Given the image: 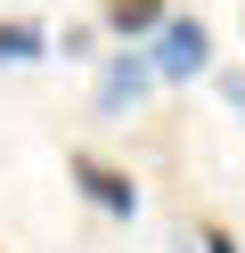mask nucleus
Wrapping results in <instances>:
<instances>
[{"label":"nucleus","mask_w":245,"mask_h":253,"mask_svg":"<svg viewBox=\"0 0 245 253\" xmlns=\"http://www.w3.org/2000/svg\"><path fill=\"white\" fill-rule=\"evenodd\" d=\"M65 171H74V188H82V196L98 204V212H114V220H131V212H139V180H131L123 164H98V155H74Z\"/></svg>","instance_id":"nucleus-2"},{"label":"nucleus","mask_w":245,"mask_h":253,"mask_svg":"<svg viewBox=\"0 0 245 253\" xmlns=\"http://www.w3.org/2000/svg\"><path fill=\"white\" fill-rule=\"evenodd\" d=\"M49 57V25L41 17H0V66H33Z\"/></svg>","instance_id":"nucleus-4"},{"label":"nucleus","mask_w":245,"mask_h":253,"mask_svg":"<svg viewBox=\"0 0 245 253\" xmlns=\"http://www.w3.org/2000/svg\"><path fill=\"white\" fill-rule=\"evenodd\" d=\"M196 253H245V245H237L229 229H196Z\"/></svg>","instance_id":"nucleus-6"},{"label":"nucleus","mask_w":245,"mask_h":253,"mask_svg":"<svg viewBox=\"0 0 245 253\" xmlns=\"http://www.w3.org/2000/svg\"><path fill=\"white\" fill-rule=\"evenodd\" d=\"M212 57V33L196 17H163L155 25V57H147V74H172V82H188V74H204Z\"/></svg>","instance_id":"nucleus-1"},{"label":"nucleus","mask_w":245,"mask_h":253,"mask_svg":"<svg viewBox=\"0 0 245 253\" xmlns=\"http://www.w3.org/2000/svg\"><path fill=\"white\" fill-rule=\"evenodd\" d=\"M147 82H155V74H147V57H106V74H98V115H131V106L147 98Z\"/></svg>","instance_id":"nucleus-3"},{"label":"nucleus","mask_w":245,"mask_h":253,"mask_svg":"<svg viewBox=\"0 0 245 253\" xmlns=\"http://www.w3.org/2000/svg\"><path fill=\"white\" fill-rule=\"evenodd\" d=\"M98 25L123 33V41H139V33H155V25H163V0H98Z\"/></svg>","instance_id":"nucleus-5"}]
</instances>
